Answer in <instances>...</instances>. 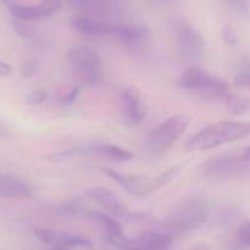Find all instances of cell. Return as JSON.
Returning a JSON list of instances; mask_svg holds the SVG:
<instances>
[{
	"label": "cell",
	"instance_id": "6da1fadb",
	"mask_svg": "<svg viewBox=\"0 0 250 250\" xmlns=\"http://www.w3.org/2000/svg\"><path fill=\"white\" fill-rule=\"evenodd\" d=\"M210 215V208L202 197H187L181 200L168 214L163 226L166 233L172 238L185 236L195 231L207 222Z\"/></svg>",
	"mask_w": 250,
	"mask_h": 250
},
{
	"label": "cell",
	"instance_id": "7a4b0ae2",
	"mask_svg": "<svg viewBox=\"0 0 250 250\" xmlns=\"http://www.w3.org/2000/svg\"><path fill=\"white\" fill-rule=\"evenodd\" d=\"M250 133L248 122L221 121L215 122L200 129L186 144V150L189 153L209 150L227 143L247 138Z\"/></svg>",
	"mask_w": 250,
	"mask_h": 250
},
{
	"label": "cell",
	"instance_id": "3957f363",
	"mask_svg": "<svg viewBox=\"0 0 250 250\" xmlns=\"http://www.w3.org/2000/svg\"><path fill=\"white\" fill-rule=\"evenodd\" d=\"M182 170L183 165L178 164V165L159 173L155 177H148L146 175H126V173H121L114 168L102 167V171L107 177L119 183L128 194L138 198L153 194L164 186L172 182L176 177H178Z\"/></svg>",
	"mask_w": 250,
	"mask_h": 250
},
{
	"label": "cell",
	"instance_id": "277c9868",
	"mask_svg": "<svg viewBox=\"0 0 250 250\" xmlns=\"http://www.w3.org/2000/svg\"><path fill=\"white\" fill-rule=\"evenodd\" d=\"M203 175L211 181H229L247 177L250 172V149L205 161L200 167Z\"/></svg>",
	"mask_w": 250,
	"mask_h": 250
},
{
	"label": "cell",
	"instance_id": "5b68a950",
	"mask_svg": "<svg viewBox=\"0 0 250 250\" xmlns=\"http://www.w3.org/2000/svg\"><path fill=\"white\" fill-rule=\"evenodd\" d=\"M189 119L186 115H173L159 125L146 136L144 146L153 156L163 155L168 150L187 129Z\"/></svg>",
	"mask_w": 250,
	"mask_h": 250
},
{
	"label": "cell",
	"instance_id": "8992f818",
	"mask_svg": "<svg viewBox=\"0 0 250 250\" xmlns=\"http://www.w3.org/2000/svg\"><path fill=\"white\" fill-rule=\"evenodd\" d=\"M176 84L178 88L194 92L207 99L219 98L222 100V98L229 92V85L226 81L210 75L198 67L186 70L178 77Z\"/></svg>",
	"mask_w": 250,
	"mask_h": 250
},
{
	"label": "cell",
	"instance_id": "52a82bcc",
	"mask_svg": "<svg viewBox=\"0 0 250 250\" xmlns=\"http://www.w3.org/2000/svg\"><path fill=\"white\" fill-rule=\"evenodd\" d=\"M66 61L73 73L85 84H95L103 78V62L99 54L85 45H77L66 53Z\"/></svg>",
	"mask_w": 250,
	"mask_h": 250
},
{
	"label": "cell",
	"instance_id": "ba28073f",
	"mask_svg": "<svg viewBox=\"0 0 250 250\" xmlns=\"http://www.w3.org/2000/svg\"><path fill=\"white\" fill-rule=\"evenodd\" d=\"M176 45L181 58L187 62H200L207 55V44L198 31L187 23H178L175 27Z\"/></svg>",
	"mask_w": 250,
	"mask_h": 250
},
{
	"label": "cell",
	"instance_id": "9c48e42d",
	"mask_svg": "<svg viewBox=\"0 0 250 250\" xmlns=\"http://www.w3.org/2000/svg\"><path fill=\"white\" fill-rule=\"evenodd\" d=\"M90 200L99 205L107 215L112 217H121V219H138L142 215L133 214L128 208L120 200V198L106 187H92L85 193Z\"/></svg>",
	"mask_w": 250,
	"mask_h": 250
},
{
	"label": "cell",
	"instance_id": "30bf717a",
	"mask_svg": "<svg viewBox=\"0 0 250 250\" xmlns=\"http://www.w3.org/2000/svg\"><path fill=\"white\" fill-rule=\"evenodd\" d=\"M120 106L124 116L132 125H138L146 119L148 105L141 90L134 85L127 87L120 98Z\"/></svg>",
	"mask_w": 250,
	"mask_h": 250
},
{
	"label": "cell",
	"instance_id": "8fae6325",
	"mask_svg": "<svg viewBox=\"0 0 250 250\" xmlns=\"http://www.w3.org/2000/svg\"><path fill=\"white\" fill-rule=\"evenodd\" d=\"M37 238L43 243L53 246V248H76V247H81V248H90L93 246L92 241L84 236H80V234H72L67 233V232L61 231H54V229H37L36 232Z\"/></svg>",
	"mask_w": 250,
	"mask_h": 250
},
{
	"label": "cell",
	"instance_id": "7c38bea8",
	"mask_svg": "<svg viewBox=\"0 0 250 250\" xmlns=\"http://www.w3.org/2000/svg\"><path fill=\"white\" fill-rule=\"evenodd\" d=\"M62 7V0H44L38 5L11 4L9 6L12 16L22 21L45 19L58 12Z\"/></svg>",
	"mask_w": 250,
	"mask_h": 250
},
{
	"label": "cell",
	"instance_id": "4fadbf2b",
	"mask_svg": "<svg viewBox=\"0 0 250 250\" xmlns=\"http://www.w3.org/2000/svg\"><path fill=\"white\" fill-rule=\"evenodd\" d=\"M112 36L116 37L122 45L132 51V54H137L146 45L149 38V31L146 27L141 24H114Z\"/></svg>",
	"mask_w": 250,
	"mask_h": 250
},
{
	"label": "cell",
	"instance_id": "5bb4252c",
	"mask_svg": "<svg viewBox=\"0 0 250 250\" xmlns=\"http://www.w3.org/2000/svg\"><path fill=\"white\" fill-rule=\"evenodd\" d=\"M33 194V188L24 178L12 173H0V198L22 199Z\"/></svg>",
	"mask_w": 250,
	"mask_h": 250
},
{
	"label": "cell",
	"instance_id": "9a60e30c",
	"mask_svg": "<svg viewBox=\"0 0 250 250\" xmlns=\"http://www.w3.org/2000/svg\"><path fill=\"white\" fill-rule=\"evenodd\" d=\"M71 7L93 19H110L114 11V0H66Z\"/></svg>",
	"mask_w": 250,
	"mask_h": 250
},
{
	"label": "cell",
	"instance_id": "2e32d148",
	"mask_svg": "<svg viewBox=\"0 0 250 250\" xmlns=\"http://www.w3.org/2000/svg\"><path fill=\"white\" fill-rule=\"evenodd\" d=\"M71 27L80 33L85 34V36L95 37L112 36V29H114V24H110L109 22L83 16V15L72 17L71 19Z\"/></svg>",
	"mask_w": 250,
	"mask_h": 250
},
{
	"label": "cell",
	"instance_id": "e0dca14e",
	"mask_svg": "<svg viewBox=\"0 0 250 250\" xmlns=\"http://www.w3.org/2000/svg\"><path fill=\"white\" fill-rule=\"evenodd\" d=\"M173 238L166 232L144 231L134 241L137 250H168L172 247Z\"/></svg>",
	"mask_w": 250,
	"mask_h": 250
},
{
	"label": "cell",
	"instance_id": "ac0fdd59",
	"mask_svg": "<svg viewBox=\"0 0 250 250\" xmlns=\"http://www.w3.org/2000/svg\"><path fill=\"white\" fill-rule=\"evenodd\" d=\"M78 153H94L117 163H126L134 159V154L127 149L114 144H94L90 146H78Z\"/></svg>",
	"mask_w": 250,
	"mask_h": 250
},
{
	"label": "cell",
	"instance_id": "d6986e66",
	"mask_svg": "<svg viewBox=\"0 0 250 250\" xmlns=\"http://www.w3.org/2000/svg\"><path fill=\"white\" fill-rule=\"evenodd\" d=\"M87 217H90L94 221L99 222V225H102L103 229L107 233V237L122 239V241H128V238L125 234L124 229H122L121 225H120V222L115 217L104 214L102 211H95V210H89Z\"/></svg>",
	"mask_w": 250,
	"mask_h": 250
},
{
	"label": "cell",
	"instance_id": "ffe728a7",
	"mask_svg": "<svg viewBox=\"0 0 250 250\" xmlns=\"http://www.w3.org/2000/svg\"><path fill=\"white\" fill-rule=\"evenodd\" d=\"M250 248V225L248 221L243 222L237 229L236 233L226 243L229 250H249Z\"/></svg>",
	"mask_w": 250,
	"mask_h": 250
},
{
	"label": "cell",
	"instance_id": "44dd1931",
	"mask_svg": "<svg viewBox=\"0 0 250 250\" xmlns=\"http://www.w3.org/2000/svg\"><path fill=\"white\" fill-rule=\"evenodd\" d=\"M222 102L225 103L229 111L233 115L246 114V112H248L250 106V102L248 98H243L233 94L231 90L222 98Z\"/></svg>",
	"mask_w": 250,
	"mask_h": 250
},
{
	"label": "cell",
	"instance_id": "7402d4cb",
	"mask_svg": "<svg viewBox=\"0 0 250 250\" xmlns=\"http://www.w3.org/2000/svg\"><path fill=\"white\" fill-rule=\"evenodd\" d=\"M216 217L222 225H229L231 222L236 221L237 219H241V211L237 208L227 205V207L220 208Z\"/></svg>",
	"mask_w": 250,
	"mask_h": 250
},
{
	"label": "cell",
	"instance_id": "603a6c76",
	"mask_svg": "<svg viewBox=\"0 0 250 250\" xmlns=\"http://www.w3.org/2000/svg\"><path fill=\"white\" fill-rule=\"evenodd\" d=\"M76 154H78V148H71V149H67V150H62L55 154H50V155L46 156V159L50 161L59 163V161H63L66 160V159L72 158V156H75Z\"/></svg>",
	"mask_w": 250,
	"mask_h": 250
},
{
	"label": "cell",
	"instance_id": "cb8c5ba5",
	"mask_svg": "<svg viewBox=\"0 0 250 250\" xmlns=\"http://www.w3.org/2000/svg\"><path fill=\"white\" fill-rule=\"evenodd\" d=\"M237 14L248 15L249 2L248 0H225Z\"/></svg>",
	"mask_w": 250,
	"mask_h": 250
},
{
	"label": "cell",
	"instance_id": "d4e9b609",
	"mask_svg": "<svg viewBox=\"0 0 250 250\" xmlns=\"http://www.w3.org/2000/svg\"><path fill=\"white\" fill-rule=\"evenodd\" d=\"M249 63L247 66H244V70H242L238 75L234 78V84L238 85V87L243 88H249L250 85V73H249Z\"/></svg>",
	"mask_w": 250,
	"mask_h": 250
},
{
	"label": "cell",
	"instance_id": "484cf974",
	"mask_svg": "<svg viewBox=\"0 0 250 250\" xmlns=\"http://www.w3.org/2000/svg\"><path fill=\"white\" fill-rule=\"evenodd\" d=\"M222 37H224V41L227 45L234 46L237 44V42H238L236 31L231 26L224 27V29H222Z\"/></svg>",
	"mask_w": 250,
	"mask_h": 250
},
{
	"label": "cell",
	"instance_id": "4316f807",
	"mask_svg": "<svg viewBox=\"0 0 250 250\" xmlns=\"http://www.w3.org/2000/svg\"><path fill=\"white\" fill-rule=\"evenodd\" d=\"M46 99V93L44 92V90H34V92H32L31 94L27 97L26 102L27 104L29 105H39L42 104L43 102H45Z\"/></svg>",
	"mask_w": 250,
	"mask_h": 250
},
{
	"label": "cell",
	"instance_id": "83f0119b",
	"mask_svg": "<svg viewBox=\"0 0 250 250\" xmlns=\"http://www.w3.org/2000/svg\"><path fill=\"white\" fill-rule=\"evenodd\" d=\"M37 70V62L34 60H28L24 62L23 67H22V76L23 77H29L33 75Z\"/></svg>",
	"mask_w": 250,
	"mask_h": 250
},
{
	"label": "cell",
	"instance_id": "f1b7e54d",
	"mask_svg": "<svg viewBox=\"0 0 250 250\" xmlns=\"http://www.w3.org/2000/svg\"><path fill=\"white\" fill-rule=\"evenodd\" d=\"M78 92H80V89H78L77 87L73 88L67 95H65V98H63V103H65V104H72V103L76 100V98H77Z\"/></svg>",
	"mask_w": 250,
	"mask_h": 250
},
{
	"label": "cell",
	"instance_id": "f546056e",
	"mask_svg": "<svg viewBox=\"0 0 250 250\" xmlns=\"http://www.w3.org/2000/svg\"><path fill=\"white\" fill-rule=\"evenodd\" d=\"M11 72H12L11 65L0 61V77H7V76L11 75Z\"/></svg>",
	"mask_w": 250,
	"mask_h": 250
},
{
	"label": "cell",
	"instance_id": "4dcf8cb0",
	"mask_svg": "<svg viewBox=\"0 0 250 250\" xmlns=\"http://www.w3.org/2000/svg\"><path fill=\"white\" fill-rule=\"evenodd\" d=\"M192 250H209L207 246H204V244H202V246H198L195 247V248H193Z\"/></svg>",
	"mask_w": 250,
	"mask_h": 250
},
{
	"label": "cell",
	"instance_id": "1f68e13d",
	"mask_svg": "<svg viewBox=\"0 0 250 250\" xmlns=\"http://www.w3.org/2000/svg\"><path fill=\"white\" fill-rule=\"evenodd\" d=\"M51 250H71V249H67V248H51Z\"/></svg>",
	"mask_w": 250,
	"mask_h": 250
},
{
	"label": "cell",
	"instance_id": "d6a6232c",
	"mask_svg": "<svg viewBox=\"0 0 250 250\" xmlns=\"http://www.w3.org/2000/svg\"><path fill=\"white\" fill-rule=\"evenodd\" d=\"M154 1H160V2H163V1H168V0H154Z\"/></svg>",
	"mask_w": 250,
	"mask_h": 250
},
{
	"label": "cell",
	"instance_id": "836d02e7",
	"mask_svg": "<svg viewBox=\"0 0 250 250\" xmlns=\"http://www.w3.org/2000/svg\"><path fill=\"white\" fill-rule=\"evenodd\" d=\"M134 250H137V249H134Z\"/></svg>",
	"mask_w": 250,
	"mask_h": 250
}]
</instances>
